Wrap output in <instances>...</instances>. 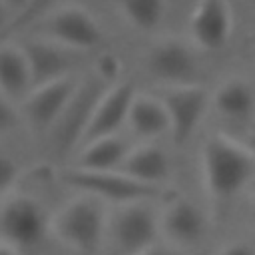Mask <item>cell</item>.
<instances>
[{
    "label": "cell",
    "mask_w": 255,
    "mask_h": 255,
    "mask_svg": "<svg viewBox=\"0 0 255 255\" xmlns=\"http://www.w3.org/2000/svg\"><path fill=\"white\" fill-rule=\"evenodd\" d=\"M128 124L131 131L141 139H153L169 131V116L161 98H151L147 94H135Z\"/></svg>",
    "instance_id": "e0dca14e"
},
{
    "label": "cell",
    "mask_w": 255,
    "mask_h": 255,
    "mask_svg": "<svg viewBox=\"0 0 255 255\" xmlns=\"http://www.w3.org/2000/svg\"><path fill=\"white\" fill-rule=\"evenodd\" d=\"M211 106L227 120H247L255 110L253 86L243 78H229L211 96Z\"/></svg>",
    "instance_id": "d6986e66"
},
{
    "label": "cell",
    "mask_w": 255,
    "mask_h": 255,
    "mask_svg": "<svg viewBox=\"0 0 255 255\" xmlns=\"http://www.w3.org/2000/svg\"><path fill=\"white\" fill-rule=\"evenodd\" d=\"M145 68L165 86L195 84L199 72L193 50L179 38H163L155 42L147 52Z\"/></svg>",
    "instance_id": "9c48e42d"
},
{
    "label": "cell",
    "mask_w": 255,
    "mask_h": 255,
    "mask_svg": "<svg viewBox=\"0 0 255 255\" xmlns=\"http://www.w3.org/2000/svg\"><path fill=\"white\" fill-rule=\"evenodd\" d=\"M98 70H100L98 80H114L118 70H120V62L114 56H102L98 62Z\"/></svg>",
    "instance_id": "cb8c5ba5"
},
{
    "label": "cell",
    "mask_w": 255,
    "mask_h": 255,
    "mask_svg": "<svg viewBox=\"0 0 255 255\" xmlns=\"http://www.w3.org/2000/svg\"><path fill=\"white\" fill-rule=\"evenodd\" d=\"M20 46L26 54L34 88L70 76L72 56L68 48L48 38H28Z\"/></svg>",
    "instance_id": "5bb4252c"
},
{
    "label": "cell",
    "mask_w": 255,
    "mask_h": 255,
    "mask_svg": "<svg viewBox=\"0 0 255 255\" xmlns=\"http://www.w3.org/2000/svg\"><path fill=\"white\" fill-rule=\"evenodd\" d=\"M199 255H205V253H199Z\"/></svg>",
    "instance_id": "d6a6232c"
},
{
    "label": "cell",
    "mask_w": 255,
    "mask_h": 255,
    "mask_svg": "<svg viewBox=\"0 0 255 255\" xmlns=\"http://www.w3.org/2000/svg\"><path fill=\"white\" fill-rule=\"evenodd\" d=\"M219 255H255V247L251 243H229L219 251Z\"/></svg>",
    "instance_id": "d4e9b609"
},
{
    "label": "cell",
    "mask_w": 255,
    "mask_h": 255,
    "mask_svg": "<svg viewBox=\"0 0 255 255\" xmlns=\"http://www.w3.org/2000/svg\"><path fill=\"white\" fill-rule=\"evenodd\" d=\"M44 38L68 48L88 50L102 42V28L98 20L80 6H64L48 14L40 24Z\"/></svg>",
    "instance_id": "ba28073f"
},
{
    "label": "cell",
    "mask_w": 255,
    "mask_h": 255,
    "mask_svg": "<svg viewBox=\"0 0 255 255\" xmlns=\"http://www.w3.org/2000/svg\"><path fill=\"white\" fill-rule=\"evenodd\" d=\"M167 0H120L124 18L141 32H151L163 22Z\"/></svg>",
    "instance_id": "ffe728a7"
},
{
    "label": "cell",
    "mask_w": 255,
    "mask_h": 255,
    "mask_svg": "<svg viewBox=\"0 0 255 255\" xmlns=\"http://www.w3.org/2000/svg\"><path fill=\"white\" fill-rule=\"evenodd\" d=\"M0 44H2V36H0Z\"/></svg>",
    "instance_id": "1f68e13d"
},
{
    "label": "cell",
    "mask_w": 255,
    "mask_h": 255,
    "mask_svg": "<svg viewBox=\"0 0 255 255\" xmlns=\"http://www.w3.org/2000/svg\"><path fill=\"white\" fill-rule=\"evenodd\" d=\"M18 163L0 151V195H8V191L14 187L16 179H18Z\"/></svg>",
    "instance_id": "44dd1931"
},
{
    "label": "cell",
    "mask_w": 255,
    "mask_h": 255,
    "mask_svg": "<svg viewBox=\"0 0 255 255\" xmlns=\"http://www.w3.org/2000/svg\"><path fill=\"white\" fill-rule=\"evenodd\" d=\"M8 4L12 6V8H16V10H24L26 8V4H28V0H8Z\"/></svg>",
    "instance_id": "f546056e"
},
{
    "label": "cell",
    "mask_w": 255,
    "mask_h": 255,
    "mask_svg": "<svg viewBox=\"0 0 255 255\" xmlns=\"http://www.w3.org/2000/svg\"><path fill=\"white\" fill-rule=\"evenodd\" d=\"M32 88V74L22 46L0 44V92L10 100H24Z\"/></svg>",
    "instance_id": "2e32d148"
},
{
    "label": "cell",
    "mask_w": 255,
    "mask_h": 255,
    "mask_svg": "<svg viewBox=\"0 0 255 255\" xmlns=\"http://www.w3.org/2000/svg\"><path fill=\"white\" fill-rule=\"evenodd\" d=\"M10 26V4H6L4 0H0V36L2 32Z\"/></svg>",
    "instance_id": "4316f807"
},
{
    "label": "cell",
    "mask_w": 255,
    "mask_h": 255,
    "mask_svg": "<svg viewBox=\"0 0 255 255\" xmlns=\"http://www.w3.org/2000/svg\"><path fill=\"white\" fill-rule=\"evenodd\" d=\"M135 88L129 82H118L112 88L104 90L100 100L94 106V112L90 116V122L84 129L82 141L78 147L84 143H90L100 137L116 135L118 129L128 124V114L131 108V102L135 98Z\"/></svg>",
    "instance_id": "30bf717a"
},
{
    "label": "cell",
    "mask_w": 255,
    "mask_h": 255,
    "mask_svg": "<svg viewBox=\"0 0 255 255\" xmlns=\"http://www.w3.org/2000/svg\"><path fill=\"white\" fill-rule=\"evenodd\" d=\"M78 88L80 82L72 74L32 88L30 94L24 98V116L28 126L36 133L52 131V128L58 124L72 98L76 96Z\"/></svg>",
    "instance_id": "52a82bcc"
},
{
    "label": "cell",
    "mask_w": 255,
    "mask_h": 255,
    "mask_svg": "<svg viewBox=\"0 0 255 255\" xmlns=\"http://www.w3.org/2000/svg\"><path fill=\"white\" fill-rule=\"evenodd\" d=\"M233 32V10L229 0H197L189 16V36L203 52L221 50Z\"/></svg>",
    "instance_id": "8fae6325"
},
{
    "label": "cell",
    "mask_w": 255,
    "mask_h": 255,
    "mask_svg": "<svg viewBox=\"0 0 255 255\" xmlns=\"http://www.w3.org/2000/svg\"><path fill=\"white\" fill-rule=\"evenodd\" d=\"M52 225L44 205L24 193L6 195L0 205V233L2 241L16 249H32L44 241Z\"/></svg>",
    "instance_id": "3957f363"
},
{
    "label": "cell",
    "mask_w": 255,
    "mask_h": 255,
    "mask_svg": "<svg viewBox=\"0 0 255 255\" xmlns=\"http://www.w3.org/2000/svg\"><path fill=\"white\" fill-rule=\"evenodd\" d=\"M108 233L120 253L139 255L157 243V235L161 233L159 215L147 201L120 205L108 219Z\"/></svg>",
    "instance_id": "5b68a950"
},
{
    "label": "cell",
    "mask_w": 255,
    "mask_h": 255,
    "mask_svg": "<svg viewBox=\"0 0 255 255\" xmlns=\"http://www.w3.org/2000/svg\"><path fill=\"white\" fill-rule=\"evenodd\" d=\"M201 173L209 199L225 203L255 175V157L243 143L229 135L213 133L201 145Z\"/></svg>",
    "instance_id": "6da1fadb"
},
{
    "label": "cell",
    "mask_w": 255,
    "mask_h": 255,
    "mask_svg": "<svg viewBox=\"0 0 255 255\" xmlns=\"http://www.w3.org/2000/svg\"><path fill=\"white\" fill-rule=\"evenodd\" d=\"M52 0H28L26 8L20 12V18L16 20V24H26V22H32L36 20L48 6H50Z\"/></svg>",
    "instance_id": "603a6c76"
},
{
    "label": "cell",
    "mask_w": 255,
    "mask_h": 255,
    "mask_svg": "<svg viewBox=\"0 0 255 255\" xmlns=\"http://www.w3.org/2000/svg\"><path fill=\"white\" fill-rule=\"evenodd\" d=\"M159 227L173 247L187 249L203 239L207 231V217L191 199L175 197L159 215Z\"/></svg>",
    "instance_id": "7c38bea8"
},
{
    "label": "cell",
    "mask_w": 255,
    "mask_h": 255,
    "mask_svg": "<svg viewBox=\"0 0 255 255\" xmlns=\"http://www.w3.org/2000/svg\"><path fill=\"white\" fill-rule=\"evenodd\" d=\"M139 255H179V249L177 247H165V245H151L149 249H145V251H141Z\"/></svg>",
    "instance_id": "484cf974"
},
{
    "label": "cell",
    "mask_w": 255,
    "mask_h": 255,
    "mask_svg": "<svg viewBox=\"0 0 255 255\" xmlns=\"http://www.w3.org/2000/svg\"><path fill=\"white\" fill-rule=\"evenodd\" d=\"M108 219L102 199L80 193L52 217L50 231L66 247L82 255H96L108 235Z\"/></svg>",
    "instance_id": "7a4b0ae2"
},
{
    "label": "cell",
    "mask_w": 255,
    "mask_h": 255,
    "mask_svg": "<svg viewBox=\"0 0 255 255\" xmlns=\"http://www.w3.org/2000/svg\"><path fill=\"white\" fill-rule=\"evenodd\" d=\"M62 181L78 189L80 193L94 195L102 201H112L118 205L135 203V201H149L159 195V187L145 185L120 169L114 171H86L80 167H72L62 173Z\"/></svg>",
    "instance_id": "277c9868"
},
{
    "label": "cell",
    "mask_w": 255,
    "mask_h": 255,
    "mask_svg": "<svg viewBox=\"0 0 255 255\" xmlns=\"http://www.w3.org/2000/svg\"><path fill=\"white\" fill-rule=\"evenodd\" d=\"M253 215H255V199H253Z\"/></svg>",
    "instance_id": "4dcf8cb0"
},
{
    "label": "cell",
    "mask_w": 255,
    "mask_h": 255,
    "mask_svg": "<svg viewBox=\"0 0 255 255\" xmlns=\"http://www.w3.org/2000/svg\"><path fill=\"white\" fill-rule=\"evenodd\" d=\"M18 126V112L12 106V100L0 92V133L10 131Z\"/></svg>",
    "instance_id": "7402d4cb"
},
{
    "label": "cell",
    "mask_w": 255,
    "mask_h": 255,
    "mask_svg": "<svg viewBox=\"0 0 255 255\" xmlns=\"http://www.w3.org/2000/svg\"><path fill=\"white\" fill-rule=\"evenodd\" d=\"M243 145L251 151V155L255 157V124L249 128V131H247V135H245V141H243Z\"/></svg>",
    "instance_id": "83f0119b"
},
{
    "label": "cell",
    "mask_w": 255,
    "mask_h": 255,
    "mask_svg": "<svg viewBox=\"0 0 255 255\" xmlns=\"http://www.w3.org/2000/svg\"><path fill=\"white\" fill-rule=\"evenodd\" d=\"M104 88H100L96 82L92 84H80L76 96L72 98L70 106L58 120V124L52 128V135L58 141V147L68 151L76 145H80L84 129L90 122V116L94 112L96 102L100 100Z\"/></svg>",
    "instance_id": "4fadbf2b"
},
{
    "label": "cell",
    "mask_w": 255,
    "mask_h": 255,
    "mask_svg": "<svg viewBox=\"0 0 255 255\" xmlns=\"http://www.w3.org/2000/svg\"><path fill=\"white\" fill-rule=\"evenodd\" d=\"M0 255H18V249L6 241H0Z\"/></svg>",
    "instance_id": "f1b7e54d"
},
{
    "label": "cell",
    "mask_w": 255,
    "mask_h": 255,
    "mask_svg": "<svg viewBox=\"0 0 255 255\" xmlns=\"http://www.w3.org/2000/svg\"><path fill=\"white\" fill-rule=\"evenodd\" d=\"M120 171H124L126 175H129L145 185L159 187V183H163L169 177L171 165H169L167 153L159 145L143 143V145L129 149Z\"/></svg>",
    "instance_id": "9a60e30c"
},
{
    "label": "cell",
    "mask_w": 255,
    "mask_h": 255,
    "mask_svg": "<svg viewBox=\"0 0 255 255\" xmlns=\"http://www.w3.org/2000/svg\"><path fill=\"white\" fill-rule=\"evenodd\" d=\"M161 102L169 116L171 139L175 145H181L195 133V129L203 122L211 106V94L199 84L165 86Z\"/></svg>",
    "instance_id": "8992f818"
},
{
    "label": "cell",
    "mask_w": 255,
    "mask_h": 255,
    "mask_svg": "<svg viewBox=\"0 0 255 255\" xmlns=\"http://www.w3.org/2000/svg\"><path fill=\"white\" fill-rule=\"evenodd\" d=\"M129 149L131 147L128 145V141L122 139L118 133L100 137L80 147L78 161L74 167H80L86 171H114L122 167Z\"/></svg>",
    "instance_id": "ac0fdd59"
}]
</instances>
